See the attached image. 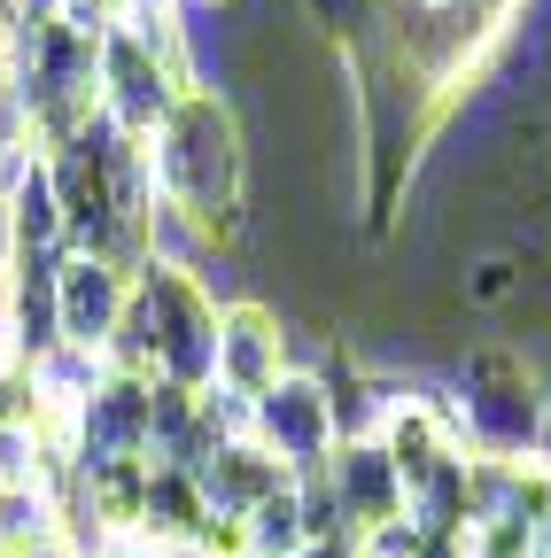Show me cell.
<instances>
[{
  "label": "cell",
  "mask_w": 551,
  "mask_h": 558,
  "mask_svg": "<svg viewBox=\"0 0 551 558\" xmlns=\"http://www.w3.org/2000/svg\"><path fill=\"white\" fill-rule=\"evenodd\" d=\"M148 171H156V202L164 226H187L202 248H226L241 233L249 209V140L226 94L194 86L171 101V117L148 140Z\"/></svg>",
  "instance_id": "6da1fadb"
},
{
  "label": "cell",
  "mask_w": 551,
  "mask_h": 558,
  "mask_svg": "<svg viewBox=\"0 0 551 558\" xmlns=\"http://www.w3.org/2000/svg\"><path fill=\"white\" fill-rule=\"evenodd\" d=\"M109 365L187 388V396L218 380V295L187 256H148L132 271V303H124V333L109 349Z\"/></svg>",
  "instance_id": "7a4b0ae2"
},
{
  "label": "cell",
  "mask_w": 551,
  "mask_h": 558,
  "mask_svg": "<svg viewBox=\"0 0 551 558\" xmlns=\"http://www.w3.org/2000/svg\"><path fill=\"white\" fill-rule=\"evenodd\" d=\"M543 373L520 357V341H481L458 357V427L474 458H528L536 442V411H543Z\"/></svg>",
  "instance_id": "3957f363"
},
{
  "label": "cell",
  "mask_w": 551,
  "mask_h": 558,
  "mask_svg": "<svg viewBox=\"0 0 551 558\" xmlns=\"http://www.w3.org/2000/svg\"><path fill=\"white\" fill-rule=\"evenodd\" d=\"M241 435L264 450V458H280L296 481L303 473H319L334 450H342V427H334V396H326V380L319 373H280L264 396H249L241 403Z\"/></svg>",
  "instance_id": "277c9868"
},
{
  "label": "cell",
  "mask_w": 551,
  "mask_h": 558,
  "mask_svg": "<svg viewBox=\"0 0 551 558\" xmlns=\"http://www.w3.org/2000/svg\"><path fill=\"white\" fill-rule=\"evenodd\" d=\"M124 303H132V271L101 256H55V341L71 357L109 365V349L124 333Z\"/></svg>",
  "instance_id": "5b68a950"
},
{
  "label": "cell",
  "mask_w": 551,
  "mask_h": 558,
  "mask_svg": "<svg viewBox=\"0 0 551 558\" xmlns=\"http://www.w3.org/2000/svg\"><path fill=\"white\" fill-rule=\"evenodd\" d=\"M280 373H296V357H288V318L272 311V303H256V295L218 303V380H211V388H226L233 403H249V396H264Z\"/></svg>",
  "instance_id": "8992f818"
},
{
  "label": "cell",
  "mask_w": 551,
  "mask_h": 558,
  "mask_svg": "<svg viewBox=\"0 0 551 558\" xmlns=\"http://www.w3.org/2000/svg\"><path fill=\"white\" fill-rule=\"evenodd\" d=\"M326 497H334V527L342 535H373V527L404 520V481L381 458V442H342L326 458Z\"/></svg>",
  "instance_id": "52a82bcc"
},
{
  "label": "cell",
  "mask_w": 551,
  "mask_h": 558,
  "mask_svg": "<svg viewBox=\"0 0 551 558\" xmlns=\"http://www.w3.org/2000/svg\"><path fill=\"white\" fill-rule=\"evenodd\" d=\"M194 473V488H202V505H211L218 520H249L264 497H272V488H288L296 473L280 465V458H264L249 435H233V442H218L211 458H202V465H187Z\"/></svg>",
  "instance_id": "ba28073f"
},
{
  "label": "cell",
  "mask_w": 551,
  "mask_h": 558,
  "mask_svg": "<svg viewBox=\"0 0 551 558\" xmlns=\"http://www.w3.org/2000/svg\"><path fill=\"white\" fill-rule=\"evenodd\" d=\"M296 558H358V535H311Z\"/></svg>",
  "instance_id": "9c48e42d"
},
{
  "label": "cell",
  "mask_w": 551,
  "mask_h": 558,
  "mask_svg": "<svg viewBox=\"0 0 551 558\" xmlns=\"http://www.w3.org/2000/svg\"><path fill=\"white\" fill-rule=\"evenodd\" d=\"M528 458L551 473V388H543V411H536V442H528Z\"/></svg>",
  "instance_id": "30bf717a"
},
{
  "label": "cell",
  "mask_w": 551,
  "mask_h": 558,
  "mask_svg": "<svg viewBox=\"0 0 551 558\" xmlns=\"http://www.w3.org/2000/svg\"><path fill=\"white\" fill-rule=\"evenodd\" d=\"M9 78H16V24L0 9V94H9Z\"/></svg>",
  "instance_id": "8fae6325"
},
{
  "label": "cell",
  "mask_w": 551,
  "mask_h": 558,
  "mask_svg": "<svg viewBox=\"0 0 551 558\" xmlns=\"http://www.w3.org/2000/svg\"><path fill=\"white\" fill-rule=\"evenodd\" d=\"M9 256H16V241H9V194H0V279H9Z\"/></svg>",
  "instance_id": "7c38bea8"
},
{
  "label": "cell",
  "mask_w": 551,
  "mask_h": 558,
  "mask_svg": "<svg viewBox=\"0 0 551 558\" xmlns=\"http://www.w3.org/2000/svg\"><path fill=\"white\" fill-rule=\"evenodd\" d=\"M536 558H551V550H536Z\"/></svg>",
  "instance_id": "4fadbf2b"
}]
</instances>
